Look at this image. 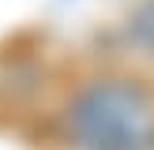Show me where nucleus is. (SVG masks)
<instances>
[{
    "mask_svg": "<svg viewBox=\"0 0 154 150\" xmlns=\"http://www.w3.org/2000/svg\"><path fill=\"white\" fill-rule=\"evenodd\" d=\"M72 135L83 150H154V101L135 82H94L72 101Z\"/></svg>",
    "mask_w": 154,
    "mask_h": 150,
    "instance_id": "obj_1",
    "label": "nucleus"
},
{
    "mask_svg": "<svg viewBox=\"0 0 154 150\" xmlns=\"http://www.w3.org/2000/svg\"><path fill=\"white\" fill-rule=\"evenodd\" d=\"M132 41L143 45L147 52H154V0H147V4L139 8V11L132 15Z\"/></svg>",
    "mask_w": 154,
    "mask_h": 150,
    "instance_id": "obj_2",
    "label": "nucleus"
}]
</instances>
